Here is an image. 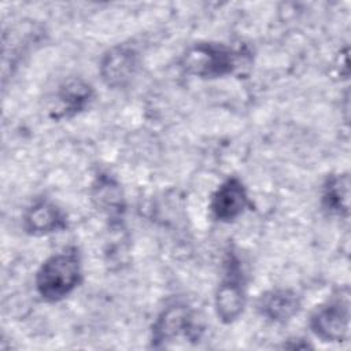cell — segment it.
Returning <instances> with one entry per match:
<instances>
[{"label":"cell","instance_id":"obj_1","mask_svg":"<svg viewBox=\"0 0 351 351\" xmlns=\"http://www.w3.org/2000/svg\"><path fill=\"white\" fill-rule=\"evenodd\" d=\"M82 281V262L75 247L48 256L36 273V291L45 302L67 298Z\"/></svg>","mask_w":351,"mask_h":351},{"label":"cell","instance_id":"obj_2","mask_svg":"<svg viewBox=\"0 0 351 351\" xmlns=\"http://www.w3.org/2000/svg\"><path fill=\"white\" fill-rule=\"evenodd\" d=\"M243 58V51L226 44L200 41L185 49L180 59V67L188 75L214 80L233 74L240 67Z\"/></svg>","mask_w":351,"mask_h":351},{"label":"cell","instance_id":"obj_3","mask_svg":"<svg viewBox=\"0 0 351 351\" xmlns=\"http://www.w3.org/2000/svg\"><path fill=\"white\" fill-rule=\"evenodd\" d=\"M245 287L243 265L234 251H228L214 298L217 317L223 324H232L243 314L247 303Z\"/></svg>","mask_w":351,"mask_h":351},{"label":"cell","instance_id":"obj_4","mask_svg":"<svg viewBox=\"0 0 351 351\" xmlns=\"http://www.w3.org/2000/svg\"><path fill=\"white\" fill-rule=\"evenodd\" d=\"M202 330L196 311L184 302H173L156 317L151 329V346L159 348L174 340H199Z\"/></svg>","mask_w":351,"mask_h":351},{"label":"cell","instance_id":"obj_5","mask_svg":"<svg viewBox=\"0 0 351 351\" xmlns=\"http://www.w3.org/2000/svg\"><path fill=\"white\" fill-rule=\"evenodd\" d=\"M308 326L322 341L343 343L350 335V292L340 289V293L319 304L311 314Z\"/></svg>","mask_w":351,"mask_h":351},{"label":"cell","instance_id":"obj_6","mask_svg":"<svg viewBox=\"0 0 351 351\" xmlns=\"http://www.w3.org/2000/svg\"><path fill=\"white\" fill-rule=\"evenodd\" d=\"M140 70L138 51L130 44H117L101 58L99 73L103 82L111 89L129 86Z\"/></svg>","mask_w":351,"mask_h":351},{"label":"cell","instance_id":"obj_7","mask_svg":"<svg viewBox=\"0 0 351 351\" xmlns=\"http://www.w3.org/2000/svg\"><path fill=\"white\" fill-rule=\"evenodd\" d=\"M250 199L243 181L239 177H228L222 181L210 199L211 217L218 222H233L244 214Z\"/></svg>","mask_w":351,"mask_h":351},{"label":"cell","instance_id":"obj_8","mask_svg":"<svg viewBox=\"0 0 351 351\" xmlns=\"http://www.w3.org/2000/svg\"><path fill=\"white\" fill-rule=\"evenodd\" d=\"M95 97L93 86L80 77L66 80L58 89L56 106L51 112L53 119L71 118L85 111Z\"/></svg>","mask_w":351,"mask_h":351},{"label":"cell","instance_id":"obj_9","mask_svg":"<svg viewBox=\"0 0 351 351\" xmlns=\"http://www.w3.org/2000/svg\"><path fill=\"white\" fill-rule=\"evenodd\" d=\"M22 226L30 236H45L64 230L67 228V218L63 210L53 202L40 199L25 211Z\"/></svg>","mask_w":351,"mask_h":351},{"label":"cell","instance_id":"obj_10","mask_svg":"<svg viewBox=\"0 0 351 351\" xmlns=\"http://www.w3.org/2000/svg\"><path fill=\"white\" fill-rule=\"evenodd\" d=\"M300 306V296L289 288H271L256 300L259 315L274 324L288 322L299 313Z\"/></svg>","mask_w":351,"mask_h":351},{"label":"cell","instance_id":"obj_11","mask_svg":"<svg viewBox=\"0 0 351 351\" xmlns=\"http://www.w3.org/2000/svg\"><path fill=\"white\" fill-rule=\"evenodd\" d=\"M322 208L335 217L347 218L350 214V176L347 173L329 174L321 189Z\"/></svg>","mask_w":351,"mask_h":351},{"label":"cell","instance_id":"obj_12","mask_svg":"<svg viewBox=\"0 0 351 351\" xmlns=\"http://www.w3.org/2000/svg\"><path fill=\"white\" fill-rule=\"evenodd\" d=\"M92 199L95 204L110 217H118L125 208L123 195L119 184L108 174H100L92 184Z\"/></svg>","mask_w":351,"mask_h":351}]
</instances>
